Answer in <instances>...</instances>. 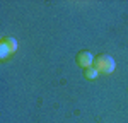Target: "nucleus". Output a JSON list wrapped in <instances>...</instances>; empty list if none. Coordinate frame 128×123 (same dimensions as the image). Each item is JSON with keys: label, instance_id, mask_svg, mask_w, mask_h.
Segmentation results:
<instances>
[{"label": "nucleus", "instance_id": "f257e3e1", "mask_svg": "<svg viewBox=\"0 0 128 123\" xmlns=\"http://www.w3.org/2000/svg\"><path fill=\"white\" fill-rule=\"evenodd\" d=\"M92 67H94L99 74H111V72H114V68H116V62H114V58H113L111 55L101 53V55H98V56L94 58Z\"/></svg>", "mask_w": 128, "mask_h": 123}, {"label": "nucleus", "instance_id": "f03ea898", "mask_svg": "<svg viewBox=\"0 0 128 123\" xmlns=\"http://www.w3.org/2000/svg\"><path fill=\"white\" fill-rule=\"evenodd\" d=\"M94 55L87 50H80L77 53V56H75V62H77V65H79L80 68L84 70V68H87V67H92V63H94Z\"/></svg>", "mask_w": 128, "mask_h": 123}, {"label": "nucleus", "instance_id": "7ed1b4c3", "mask_svg": "<svg viewBox=\"0 0 128 123\" xmlns=\"http://www.w3.org/2000/svg\"><path fill=\"white\" fill-rule=\"evenodd\" d=\"M0 43L7 44V46L10 48V51H16V50H17V46H19V44H17V40L12 38V36H4V38L0 40Z\"/></svg>", "mask_w": 128, "mask_h": 123}, {"label": "nucleus", "instance_id": "20e7f679", "mask_svg": "<svg viewBox=\"0 0 128 123\" xmlns=\"http://www.w3.org/2000/svg\"><path fill=\"white\" fill-rule=\"evenodd\" d=\"M84 75H86V79H89V80H94V79L99 77V72L94 67H87V68H84Z\"/></svg>", "mask_w": 128, "mask_h": 123}, {"label": "nucleus", "instance_id": "39448f33", "mask_svg": "<svg viewBox=\"0 0 128 123\" xmlns=\"http://www.w3.org/2000/svg\"><path fill=\"white\" fill-rule=\"evenodd\" d=\"M10 53H12V51H10L9 46H7V44H4V43H0V58H2V60H4V58H7Z\"/></svg>", "mask_w": 128, "mask_h": 123}]
</instances>
